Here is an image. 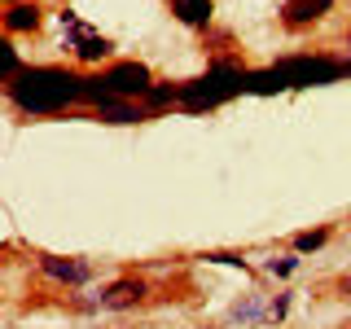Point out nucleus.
I'll use <instances>...</instances> for the list:
<instances>
[{"label": "nucleus", "mask_w": 351, "mask_h": 329, "mask_svg": "<svg viewBox=\"0 0 351 329\" xmlns=\"http://www.w3.org/2000/svg\"><path fill=\"white\" fill-rule=\"evenodd\" d=\"M9 101L27 114H53L71 101H84V80L62 66H27L18 80H9Z\"/></svg>", "instance_id": "nucleus-1"}, {"label": "nucleus", "mask_w": 351, "mask_h": 329, "mask_svg": "<svg viewBox=\"0 0 351 329\" xmlns=\"http://www.w3.org/2000/svg\"><path fill=\"white\" fill-rule=\"evenodd\" d=\"M347 71V62L334 58H290L281 66H272L268 75H259L255 88H299V84H329Z\"/></svg>", "instance_id": "nucleus-2"}, {"label": "nucleus", "mask_w": 351, "mask_h": 329, "mask_svg": "<svg viewBox=\"0 0 351 329\" xmlns=\"http://www.w3.org/2000/svg\"><path fill=\"white\" fill-rule=\"evenodd\" d=\"M241 88H246L241 71H237V66H228V62H219V66L206 71V80H193V84L180 88V106L184 110H211L219 101H228L233 93H241Z\"/></svg>", "instance_id": "nucleus-3"}, {"label": "nucleus", "mask_w": 351, "mask_h": 329, "mask_svg": "<svg viewBox=\"0 0 351 329\" xmlns=\"http://www.w3.org/2000/svg\"><path fill=\"white\" fill-rule=\"evenodd\" d=\"M101 84L110 88V97H123V101H136V97H145L154 88V75L145 62H119L110 66V71L101 75Z\"/></svg>", "instance_id": "nucleus-4"}, {"label": "nucleus", "mask_w": 351, "mask_h": 329, "mask_svg": "<svg viewBox=\"0 0 351 329\" xmlns=\"http://www.w3.org/2000/svg\"><path fill=\"white\" fill-rule=\"evenodd\" d=\"M145 294H149V285L141 281V277H119V281H110L106 290L97 294V303H101L106 312H123V307L145 303Z\"/></svg>", "instance_id": "nucleus-5"}, {"label": "nucleus", "mask_w": 351, "mask_h": 329, "mask_svg": "<svg viewBox=\"0 0 351 329\" xmlns=\"http://www.w3.org/2000/svg\"><path fill=\"white\" fill-rule=\"evenodd\" d=\"M40 272L62 285H84L88 277H93V263L84 259H62V255H40Z\"/></svg>", "instance_id": "nucleus-6"}, {"label": "nucleus", "mask_w": 351, "mask_h": 329, "mask_svg": "<svg viewBox=\"0 0 351 329\" xmlns=\"http://www.w3.org/2000/svg\"><path fill=\"white\" fill-rule=\"evenodd\" d=\"M329 9H334V0H285V5H281V22L290 31H303V27H312V22H321Z\"/></svg>", "instance_id": "nucleus-7"}, {"label": "nucleus", "mask_w": 351, "mask_h": 329, "mask_svg": "<svg viewBox=\"0 0 351 329\" xmlns=\"http://www.w3.org/2000/svg\"><path fill=\"white\" fill-rule=\"evenodd\" d=\"M71 40H75V58L88 62V66H93V62H106V58H110V49H114V44H110L106 36H93L88 27H80V22L71 27Z\"/></svg>", "instance_id": "nucleus-8"}, {"label": "nucleus", "mask_w": 351, "mask_h": 329, "mask_svg": "<svg viewBox=\"0 0 351 329\" xmlns=\"http://www.w3.org/2000/svg\"><path fill=\"white\" fill-rule=\"evenodd\" d=\"M40 18L44 9L36 0H22V5H9L5 9V36H22V31H40Z\"/></svg>", "instance_id": "nucleus-9"}, {"label": "nucleus", "mask_w": 351, "mask_h": 329, "mask_svg": "<svg viewBox=\"0 0 351 329\" xmlns=\"http://www.w3.org/2000/svg\"><path fill=\"white\" fill-rule=\"evenodd\" d=\"M167 9L184 22V27H211V14H215L211 0H171Z\"/></svg>", "instance_id": "nucleus-10"}, {"label": "nucleus", "mask_w": 351, "mask_h": 329, "mask_svg": "<svg viewBox=\"0 0 351 329\" xmlns=\"http://www.w3.org/2000/svg\"><path fill=\"white\" fill-rule=\"evenodd\" d=\"M97 119H106V123H136V119H145V110L123 101V97H110V101L97 106Z\"/></svg>", "instance_id": "nucleus-11"}, {"label": "nucleus", "mask_w": 351, "mask_h": 329, "mask_svg": "<svg viewBox=\"0 0 351 329\" xmlns=\"http://www.w3.org/2000/svg\"><path fill=\"white\" fill-rule=\"evenodd\" d=\"M325 241H329V228H312V233H299V237H294V250L307 255V250H321Z\"/></svg>", "instance_id": "nucleus-12"}, {"label": "nucleus", "mask_w": 351, "mask_h": 329, "mask_svg": "<svg viewBox=\"0 0 351 329\" xmlns=\"http://www.w3.org/2000/svg\"><path fill=\"white\" fill-rule=\"evenodd\" d=\"M171 101H180V88H149V93H145V106H149V110L171 106Z\"/></svg>", "instance_id": "nucleus-13"}, {"label": "nucleus", "mask_w": 351, "mask_h": 329, "mask_svg": "<svg viewBox=\"0 0 351 329\" xmlns=\"http://www.w3.org/2000/svg\"><path fill=\"white\" fill-rule=\"evenodd\" d=\"M268 268H272V272H277V277H290V272H294V259H272V263H268Z\"/></svg>", "instance_id": "nucleus-14"}, {"label": "nucleus", "mask_w": 351, "mask_h": 329, "mask_svg": "<svg viewBox=\"0 0 351 329\" xmlns=\"http://www.w3.org/2000/svg\"><path fill=\"white\" fill-rule=\"evenodd\" d=\"M338 290H343V299H351V272H347L343 281H338Z\"/></svg>", "instance_id": "nucleus-15"}, {"label": "nucleus", "mask_w": 351, "mask_h": 329, "mask_svg": "<svg viewBox=\"0 0 351 329\" xmlns=\"http://www.w3.org/2000/svg\"><path fill=\"white\" fill-rule=\"evenodd\" d=\"M5 5H22V0H5Z\"/></svg>", "instance_id": "nucleus-16"}]
</instances>
